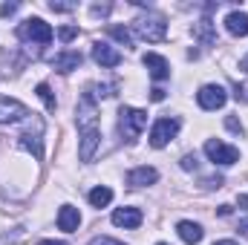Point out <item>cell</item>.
Segmentation results:
<instances>
[{"mask_svg":"<svg viewBox=\"0 0 248 245\" xmlns=\"http://www.w3.org/2000/svg\"><path fill=\"white\" fill-rule=\"evenodd\" d=\"M17 9H20L17 3H3V6H0V15H3V17H9V15H15Z\"/></svg>","mask_w":248,"mask_h":245,"instance_id":"28","label":"cell"},{"mask_svg":"<svg viewBox=\"0 0 248 245\" xmlns=\"http://www.w3.org/2000/svg\"><path fill=\"white\" fill-rule=\"evenodd\" d=\"M179 165H182V170H196V165H199V162H196V156H193V153H187V156H182V162H179Z\"/></svg>","mask_w":248,"mask_h":245,"instance_id":"24","label":"cell"},{"mask_svg":"<svg viewBox=\"0 0 248 245\" xmlns=\"http://www.w3.org/2000/svg\"><path fill=\"white\" fill-rule=\"evenodd\" d=\"M78 225H81V214H78V208H72V205H61V211H58V228L66 231V234H72V231H78Z\"/></svg>","mask_w":248,"mask_h":245,"instance_id":"14","label":"cell"},{"mask_svg":"<svg viewBox=\"0 0 248 245\" xmlns=\"http://www.w3.org/2000/svg\"><path fill=\"white\" fill-rule=\"evenodd\" d=\"M225 127H228V130H231V133H240V136H243V133H246V130H243V124L237 122V119H234V116H228V119H225Z\"/></svg>","mask_w":248,"mask_h":245,"instance_id":"26","label":"cell"},{"mask_svg":"<svg viewBox=\"0 0 248 245\" xmlns=\"http://www.w3.org/2000/svg\"><path fill=\"white\" fill-rule=\"evenodd\" d=\"M107 12H110V6H93V15H95V17H98V15H101V17H104V15H107Z\"/></svg>","mask_w":248,"mask_h":245,"instance_id":"32","label":"cell"},{"mask_svg":"<svg viewBox=\"0 0 248 245\" xmlns=\"http://www.w3.org/2000/svg\"><path fill=\"white\" fill-rule=\"evenodd\" d=\"M98 141H101L98 127H95V130H84L81 138H78V159H81V162H93V156H95V150H98Z\"/></svg>","mask_w":248,"mask_h":245,"instance_id":"9","label":"cell"},{"mask_svg":"<svg viewBox=\"0 0 248 245\" xmlns=\"http://www.w3.org/2000/svg\"><path fill=\"white\" fill-rule=\"evenodd\" d=\"M87 245H124V243H119V240H113V237H93Z\"/></svg>","mask_w":248,"mask_h":245,"instance_id":"25","label":"cell"},{"mask_svg":"<svg viewBox=\"0 0 248 245\" xmlns=\"http://www.w3.org/2000/svg\"><path fill=\"white\" fill-rule=\"evenodd\" d=\"M41 245H66V243H61V240H41Z\"/></svg>","mask_w":248,"mask_h":245,"instance_id":"33","label":"cell"},{"mask_svg":"<svg viewBox=\"0 0 248 245\" xmlns=\"http://www.w3.org/2000/svg\"><path fill=\"white\" fill-rule=\"evenodd\" d=\"M93 58H95V63H101L104 69H113V66L122 63V52L113 49V46L104 44V41H95V44H93Z\"/></svg>","mask_w":248,"mask_h":245,"instance_id":"8","label":"cell"},{"mask_svg":"<svg viewBox=\"0 0 248 245\" xmlns=\"http://www.w3.org/2000/svg\"><path fill=\"white\" fill-rule=\"evenodd\" d=\"M17 144H20L23 150H29L35 159H44V141H41V130H38L35 136H32V133H23Z\"/></svg>","mask_w":248,"mask_h":245,"instance_id":"18","label":"cell"},{"mask_svg":"<svg viewBox=\"0 0 248 245\" xmlns=\"http://www.w3.org/2000/svg\"><path fill=\"white\" fill-rule=\"evenodd\" d=\"M225 101H228V92H225L219 84H205V87L196 92V104H199L202 110H219V107H225Z\"/></svg>","mask_w":248,"mask_h":245,"instance_id":"7","label":"cell"},{"mask_svg":"<svg viewBox=\"0 0 248 245\" xmlns=\"http://www.w3.org/2000/svg\"><path fill=\"white\" fill-rule=\"evenodd\" d=\"M237 98H240V101H248V81L237 87Z\"/></svg>","mask_w":248,"mask_h":245,"instance_id":"31","label":"cell"},{"mask_svg":"<svg viewBox=\"0 0 248 245\" xmlns=\"http://www.w3.org/2000/svg\"><path fill=\"white\" fill-rule=\"evenodd\" d=\"M214 245H237V243H234V240H217Z\"/></svg>","mask_w":248,"mask_h":245,"instance_id":"35","label":"cell"},{"mask_svg":"<svg viewBox=\"0 0 248 245\" xmlns=\"http://www.w3.org/2000/svg\"><path fill=\"white\" fill-rule=\"evenodd\" d=\"M81 52H72V49H66V52H58L55 58H52V66L58 69V72H72V69H78L81 66Z\"/></svg>","mask_w":248,"mask_h":245,"instance_id":"16","label":"cell"},{"mask_svg":"<svg viewBox=\"0 0 248 245\" xmlns=\"http://www.w3.org/2000/svg\"><path fill=\"white\" fill-rule=\"evenodd\" d=\"M141 63L147 66V72H150V78L153 81H165V78H170V63L165 61L162 55H156V52H147Z\"/></svg>","mask_w":248,"mask_h":245,"instance_id":"11","label":"cell"},{"mask_svg":"<svg viewBox=\"0 0 248 245\" xmlns=\"http://www.w3.org/2000/svg\"><path fill=\"white\" fill-rule=\"evenodd\" d=\"M240 205H243V208H248V196H246V193L240 196Z\"/></svg>","mask_w":248,"mask_h":245,"instance_id":"36","label":"cell"},{"mask_svg":"<svg viewBox=\"0 0 248 245\" xmlns=\"http://www.w3.org/2000/svg\"><path fill=\"white\" fill-rule=\"evenodd\" d=\"M193 35H196L202 44H214V41H217V35H214V29H211V20H199V23L193 26Z\"/></svg>","mask_w":248,"mask_h":245,"instance_id":"20","label":"cell"},{"mask_svg":"<svg viewBox=\"0 0 248 245\" xmlns=\"http://www.w3.org/2000/svg\"><path fill=\"white\" fill-rule=\"evenodd\" d=\"M49 9H52V12H72L75 6H72V3H55V0H52V3H49Z\"/></svg>","mask_w":248,"mask_h":245,"instance_id":"29","label":"cell"},{"mask_svg":"<svg viewBox=\"0 0 248 245\" xmlns=\"http://www.w3.org/2000/svg\"><path fill=\"white\" fill-rule=\"evenodd\" d=\"M156 245H168V243H156Z\"/></svg>","mask_w":248,"mask_h":245,"instance_id":"38","label":"cell"},{"mask_svg":"<svg viewBox=\"0 0 248 245\" xmlns=\"http://www.w3.org/2000/svg\"><path fill=\"white\" fill-rule=\"evenodd\" d=\"M156 179H159V170L147 168V165H141V168H136V170L127 173V184L130 187H144V184H153Z\"/></svg>","mask_w":248,"mask_h":245,"instance_id":"13","label":"cell"},{"mask_svg":"<svg viewBox=\"0 0 248 245\" xmlns=\"http://www.w3.org/2000/svg\"><path fill=\"white\" fill-rule=\"evenodd\" d=\"M75 122H78V130H95V122H98V110H95V98L93 92H84L81 101H78V110H75Z\"/></svg>","mask_w":248,"mask_h":245,"instance_id":"6","label":"cell"},{"mask_svg":"<svg viewBox=\"0 0 248 245\" xmlns=\"http://www.w3.org/2000/svg\"><path fill=\"white\" fill-rule=\"evenodd\" d=\"M75 35H78V26H61V29H58V38H61L63 44H69Z\"/></svg>","mask_w":248,"mask_h":245,"instance_id":"23","label":"cell"},{"mask_svg":"<svg viewBox=\"0 0 248 245\" xmlns=\"http://www.w3.org/2000/svg\"><path fill=\"white\" fill-rule=\"evenodd\" d=\"M26 116H32L20 101H15V98H0V124H12V122H20V119H26Z\"/></svg>","mask_w":248,"mask_h":245,"instance_id":"10","label":"cell"},{"mask_svg":"<svg viewBox=\"0 0 248 245\" xmlns=\"http://www.w3.org/2000/svg\"><path fill=\"white\" fill-rule=\"evenodd\" d=\"M141 219L144 216L139 208H116L113 211V225H119V228H139Z\"/></svg>","mask_w":248,"mask_h":245,"instance_id":"12","label":"cell"},{"mask_svg":"<svg viewBox=\"0 0 248 245\" xmlns=\"http://www.w3.org/2000/svg\"><path fill=\"white\" fill-rule=\"evenodd\" d=\"M17 38H20V41H32V44H52L55 32H52V26H49L46 20L29 17V20H23V23L17 26Z\"/></svg>","mask_w":248,"mask_h":245,"instance_id":"2","label":"cell"},{"mask_svg":"<svg viewBox=\"0 0 248 245\" xmlns=\"http://www.w3.org/2000/svg\"><path fill=\"white\" fill-rule=\"evenodd\" d=\"M136 32H139V38H144L150 44H159V41L168 38V23H165L162 15H141L136 20Z\"/></svg>","mask_w":248,"mask_h":245,"instance_id":"3","label":"cell"},{"mask_svg":"<svg viewBox=\"0 0 248 245\" xmlns=\"http://www.w3.org/2000/svg\"><path fill=\"white\" fill-rule=\"evenodd\" d=\"M150 98H153V101H165V90H162V87H153V90H150Z\"/></svg>","mask_w":248,"mask_h":245,"instance_id":"30","label":"cell"},{"mask_svg":"<svg viewBox=\"0 0 248 245\" xmlns=\"http://www.w3.org/2000/svg\"><path fill=\"white\" fill-rule=\"evenodd\" d=\"M110 202H113V190L107 184H98V187L90 190V205L93 208H107Z\"/></svg>","mask_w":248,"mask_h":245,"instance_id":"19","label":"cell"},{"mask_svg":"<svg viewBox=\"0 0 248 245\" xmlns=\"http://www.w3.org/2000/svg\"><path fill=\"white\" fill-rule=\"evenodd\" d=\"M35 92H38V98L46 104V110L49 113H55V107H58V101H55V95H52V90H49V84H38L35 87Z\"/></svg>","mask_w":248,"mask_h":245,"instance_id":"21","label":"cell"},{"mask_svg":"<svg viewBox=\"0 0 248 245\" xmlns=\"http://www.w3.org/2000/svg\"><path fill=\"white\" fill-rule=\"evenodd\" d=\"M240 66H243V69H246V72H248V55H246V58H243V63H240Z\"/></svg>","mask_w":248,"mask_h":245,"instance_id":"37","label":"cell"},{"mask_svg":"<svg viewBox=\"0 0 248 245\" xmlns=\"http://www.w3.org/2000/svg\"><path fill=\"white\" fill-rule=\"evenodd\" d=\"M205 156L214 165H219V168H231V165L240 162V150L231 147V144H225V141H219V138H208L205 141Z\"/></svg>","mask_w":248,"mask_h":245,"instance_id":"4","label":"cell"},{"mask_svg":"<svg viewBox=\"0 0 248 245\" xmlns=\"http://www.w3.org/2000/svg\"><path fill=\"white\" fill-rule=\"evenodd\" d=\"M202 184H205L208 190H214V187H222V176H208V179H202Z\"/></svg>","mask_w":248,"mask_h":245,"instance_id":"27","label":"cell"},{"mask_svg":"<svg viewBox=\"0 0 248 245\" xmlns=\"http://www.w3.org/2000/svg\"><path fill=\"white\" fill-rule=\"evenodd\" d=\"M144 127H147V113L144 110L122 107V113H119V133H122L124 141H136Z\"/></svg>","mask_w":248,"mask_h":245,"instance_id":"1","label":"cell"},{"mask_svg":"<svg viewBox=\"0 0 248 245\" xmlns=\"http://www.w3.org/2000/svg\"><path fill=\"white\" fill-rule=\"evenodd\" d=\"M225 29L234 35V38H246L248 35V15L246 12H231L225 17Z\"/></svg>","mask_w":248,"mask_h":245,"instance_id":"17","label":"cell"},{"mask_svg":"<svg viewBox=\"0 0 248 245\" xmlns=\"http://www.w3.org/2000/svg\"><path fill=\"white\" fill-rule=\"evenodd\" d=\"M110 35H113L116 41H122L124 46H133V32H130L127 26H110Z\"/></svg>","mask_w":248,"mask_h":245,"instance_id":"22","label":"cell"},{"mask_svg":"<svg viewBox=\"0 0 248 245\" xmlns=\"http://www.w3.org/2000/svg\"><path fill=\"white\" fill-rule=\"evenodd\" d=\"M240 231H243V234L248 237V219H243V222H240Z\"/></svg>","mask_w":248,"mask_h":245,"instance_id":"34","label":"cell"},{"mask_svg":"<svg viewBox=\"0 0 248 245\" xmlns=\"http://www.w3.org/2000/svg\"><path fill=\"white\" fill-rule=\"evenodd\" d=\"M176 234H179V240H182V243H187V245L202 243V237H205L202 225H196V222H190V219H182V222L176 225Z\"/></svg>","mask_w":248,"mask_h":245,"instance_id":"15","label":"cell"},{"mask_svg":"<svg viewBox=\"0 0 248 245\" xmlns=\"http://www.w3.org/2000/svg\"><path fill=\"white\" fill-rule=\"evenodd\" d=\"M179 127H182L179 119H159V122L150 127V147L162 150V147H165L176 133H179Z\"/></svg>","mask_w":248,"mask_h":245,"instance_id":"5","label":"cell"}]
</instances>
